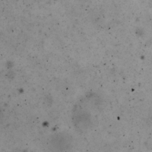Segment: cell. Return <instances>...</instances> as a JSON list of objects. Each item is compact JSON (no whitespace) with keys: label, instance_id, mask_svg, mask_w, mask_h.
<instances>
[{"label":"cell","instance_id":"obj_1","mask_svg":"<svg viewBox=\"0 0 152 152\" xmlns=\"http://www.w3.org/2000/svg\"><path fill=\"white\" fill-rule=\"evenodd\" d=\"M71 142V137L64 134H59L53 136L50 141V143L53 148H55L56 150L60 148V150L66 149L69 147Z\"/></svg>","mask_w":152,"mask_h":152}]
</instances>
